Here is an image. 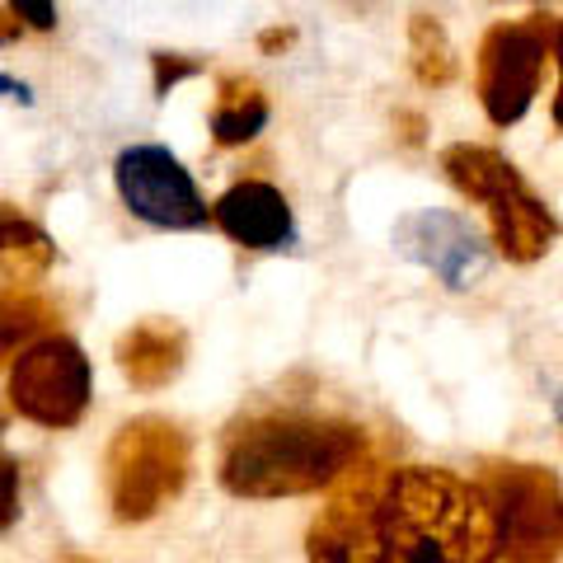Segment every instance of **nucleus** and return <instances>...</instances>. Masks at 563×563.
<instances>
[{
    "label": "nucleus",
    "instance_id": "f257e3e1",
    "mask_svg": "<svg viewBox=\"0 0 563 563\" xmlns=\"http://www.w3.org/2000/svg\"><path fill=\"white\" fill-rule=\"evenodd\" d=\"M366 465V432L329 413H258L225 437L221 484L235 498H301Z\"/></svg>",
    "mask_w": 563,
    "mask_h": 563
},
{
    "label": "nucleus",
    "instance_id": "f03ea898",
    "mask_svg": "<svg viewBox=\"0 0 563 563\" xmlns=\"http://www.w3.org/2000/svg\"><path fill=\"white\" fill-rule=\"evenodd\" d=\"M380 531L399 563H498V517L479 479L399 465L380 479Z\"/></svg>",
    "mask_w": 563,
    "mask_h": 563
},
{
    "label": "nucleus",
    "instance_id": "7ed1b4c3",
    "mask_svg": "<svg viewBox=\"0 0 563 563\" xmlns=\"http://www.w3.org/2000/svg\"><path fill=\"white\" fill-rule=\"evenodd\" d=\"M442 169L461 198L484 207L493 244L507 263H536L550 254V244L559 240V217L503 151L479 146V141H455L442 151Z\"/></svg>",
    "mask_w": 563,
    "mask_h": 563
},
{
    "label": "nucleus",
    "instance_id": "20e7f679",
    "mask_svg": "<svg viewBox=\"0 0 563 563\" xmlns=\"http://www.w3.org/2000/svg\"><path fill=\"white\" fill-rule=\"evenodd\" d=\"M188 484V437L165 418L128 422L109 446V503L118 521H146Z\"/></svg>",
    "mask_w": 563,
    "mask_h": 563
},
{
    "label": "nucleus",
    "instance_id": "39448f33",
    "mask_svg": "<svg viewBox=\"0 0 563 563\" xmlns=\"http://www.w3.org/2000/svg\"><path fill=\"white\" fill-rule=\"evenodd\" d=\"M479 484L498 517V544L507 563L563 559V484L544 465H488Z\"/></svg>",
    "mask_w": 563,
    "mask_h": 563
},
{
    "label": "nucleus",
    "instance_id": "423d86ee",
    "mask_svg": "<svg viewBox=\"0 0 563 563\" xmlns=\"http://www.w3.org/2000/svg\"><path fill=\"white\" fill-rule=\"evenodd\" d=\"M550 52H554V20L550 14L498 20L479 38L474 90H479V103H484L493 128H512V122H521L531 113Z\"/></svg>",
    "mask_w": 563,
    "mask_h": 563
},
{
    "label": "nucleus",
    "instance_id": "0eeeda50",
    "mask_svg": "<svg viewBox=\"0 0 563 563\" xmlns=\"http://www.w3.org/2000/svg\"><path fill=\"white\" fill-rule=\"evenodd\" d=\"M95 372L90 357L66 333H43L10 366V404L14 413L38 428H76L90 409Z\"/></svg>",
    "mask_w": 563,
    "mask_h": 563
},
{
    "label": "nucleus",
    "instance_id": "6e6552de",
    "mask_svg": "<svg viewBox=\"0 0 563 563\" xmlns=\"http://www.w3.org/2000/svg\"><path fill=\"white\" fill-rule=\"evenodd\" d=\"M113 184L122 207L155 231H202L211 225V207L179 165V155L165 146H128L113 165Z\"/></svg>",
    "mask_w": 563,
    "mask_h": 563
},
{
    "label": "nucleus",
    "instance_id": "1a4fd4ad",
    "mask_svg": "<svg viewBox=\"0 0 563 563\" xmlns=\"http://www.w3.org/2000/svg\"><path fill=\"white\" fill-rule=\"evenodd\" d=\"M380 479L385 470L366 461L329 488V503L310 521V563H399L380 531Z\"/></svg>",
    "mask_w": 563,
    "mask_h": 563
},
{
    "label": "nucleus",
    "instance_id": "9d476101",
    "mask_svg": "<svg viewBox=\"0 0 563 563\" xmlns=\"http://www.w3.org/2000/svg\"><path fill=\"white\" fill-rule=\"evenodd\" d=\"M395 250L404 258H413L418 268H428L451 291L474 287L488 273V258H493L479 225L461 217V211H442V207L409 211L395 225Z\"/></svg>",
    "mask_w": 563,
    "mask_h": 563
},
{
    "label": "nucleus",
    "instance_id": "9b49d317",
    "mask_svg": "<svg viewBox=\"0 0 563 563\" xmlns=\"http://www.w3.org/2000/svg\"><path fill=\"white\" fill-rule=\"evenodd\" d=\"M211 225L250 254L287 250L296 235L291 202L282 198V188H273L268 179H240L225 188L221 198L211 202Z\"/></svg>",
    "mask_w": 563,
    "mask_h": 563
},
{
    "label": "nucleus",
    "instance_id": "f8f14e48",
    "mask_svg": "<svg viewBox=\"0 0 563 563\" xmlns=\"http://www.w3.org/2000/svg\"><path fill=\"white\" fill-rule=\"evenodd\" d=\"M188 333L174 320H141L118 339V366L136 390H161L184 372Z\"/></svg>",
    "mask_w": 563,
    "mask_h": 563
},
{
    "label": "nucleus",
    "instance_id": "ddd939ff",
    "mask_svg": "<svg viewBox=\"0 0 563 563\" xmlns=\"http://www.w3.org/2000/svg\"><path fill=\"white\" fill-rule=\"evenodd\" d=\"M52 263H57V244H52V235L38 221H29L20 207L0 202V277L24 291L38 277H47Z\"/></svg>",
    "mask_w": 563,
    "mask_h": 563
},
{
    "label": "nucleus",
    "instance_id": "4468645a",
    "mask_svg": "<svg viewBox=\"0 0 563 563\" xmlns=\"http://www.w3.org/2000/svg\"><path fill=\"white\" fill-rule=\"evenodd\" d=\"M268 95L250 76H221L217 103H211V141L217 146H250V141L268 128Z\"/></svg>",
    "mask_w": 563,
    "mask_h": 563
},
{
    "label": "nucleus",
    "instance_id": "2eb2a0df",
    "mask_svg": "<svg viewBox=\"0 0 563 563\" xmlns=\"http://www.w3.org/2000/svg\"><path fill=\"white\" fill-rule=\"evenodd\" d=\"M409 62H413V80L422 90H446L455 80L461 62H455V47L437 14H413L409 20Z\"/></svg>",
    "mask_w": 563,
    "mask_h": 563
},
{
    "label": "nucleus",
    "instance_id": "dca6fc26",
    "mask_svg": "<svg viewBox=\"0 0 563 563\" xmlns=\"http://www.w3.org/2000/svg\"><path fill=\"white\" fill-rule=\"evenodd\" d=\"M47 324H52V306L43 296L20 291V287L0 291V366L10 357H20L29 343H38Z\"/></svg>",
    "mask_w": 563,
    "mask_h": 563
},
{
    "label": "nucleus",
    "instance_id": "f3484780",
    "mask_svg": "<svg viewBox=\"0 0 563 563\" xmlns=\"http://www.w3.org/2000/svg\"><path fill=\"white\" fill-rule=\"evenodd\" d=\"M151 66H155V99H165L179 80H188V76H198V70H202V62H192V57H174V52H155Z\"/></svg>",
    "mask_w": 563,
    "mask_h": 563
},
{
    "label": "nucleus",
    "instance_id": "a211bd4d",
    "mask_svg": "<svg viewBox=\"0 0 563 563\" xmlns=\"http://www.w3.org/2000/svg\"><path fill=\"white\" fill-rule=\"evenodd\" d=\"M20 517V465L0 455V531H10Z\"/></svg>",
    "mask_w": 563,
    "mask_h": 563
},
{
    "label": "nucleus",
    "instance_id": "6ab92c4d",
    "mask_svg": "<svg viewBox=\"0 0 563 563\" xmlns=\"http://www.w3.org/2000/svg\"><path fill=\"white\" fill-rule=\"evenodd\" d=\"M5 10L33 33H47L57 24V5H52V0H5Z\"/></svg>",
    "mask_w": 563,
    "mask_h": 563
},
{
    "label": "nucleus",
    "instance_id": "aec40b11",
    "mask_svg": "<svg viewBox=\"0 0 563 563\" xmlns=\"http://www.w3.org/2000/svg\"><path fill=\"white\" fill-rule=\"evenodd\" d=\"M554 66H559V95H554V103H550V113H554V128L563 132V20H554Z\"/></svg>",
    "mask_w": 563,
    "mask_h": 563
},
{
    "label": "nucleus",
    "instance_id": "412c9836",
    "mask_svg": "<svg viewBox=\"0 0 563 563\" xmlns=\"http://www.w3.org/2000/svg\"><path fill=\"white\" fill-rule=\"evenodd\" d=\"M24 33H29V29H24L20 20H14V14H10L5 5H0V47L14 43V38H24Z\"/></svg>",
    "mask_w": 563,
    "mask_h": 563
},
{
    "label": "nucleus",
    "instance_id": "4be33fe9",
    "mask_svg": "<svg viewBox=\"0 0 563 563\" xmlns=\"http://www.w3.org/2000/svg\"><path fill=\"white\" fill-rule=\"evenodd\" d=\"M277 43L287 47V43H291V29H273V33H263V47H277Z\"/></svg>",
    "mask_w": 563,
    "mask_h": 563
},
{
    "label": "nucleus",
    "instance_id": "5701e85b",
    "mask_svg": "<svg viewBox=\"0 0 563 563\" xmlns=\"http://www.w3.org/2000/svg\"><path fill=\"white\" fill-rule=\"evenodd\" d=\"M559 422H563V395H559Z\"/></svg>",
    "mask_w": 563,
    "mask_h": 563
}]
</instances>
